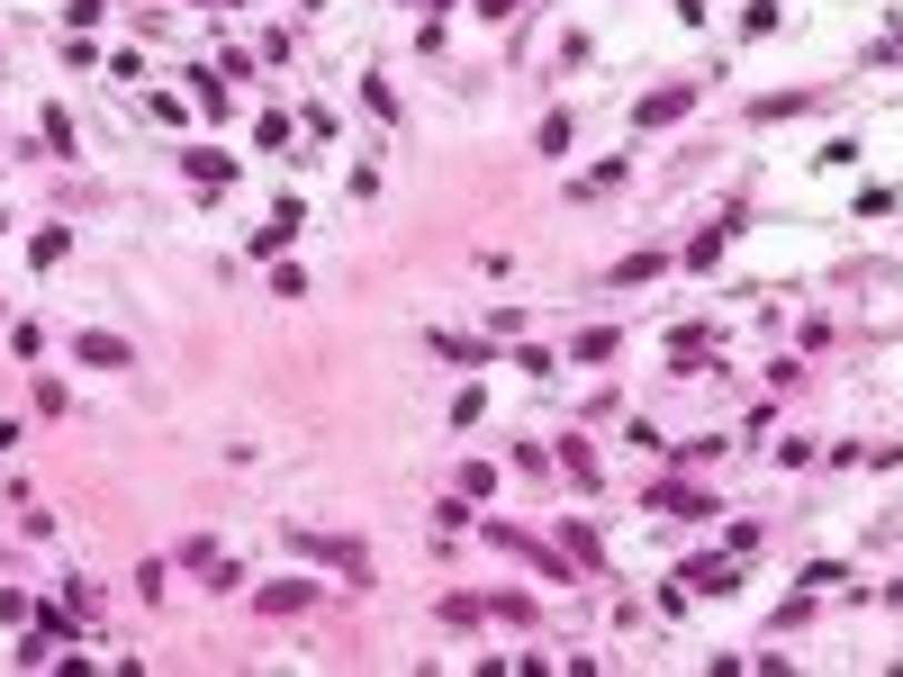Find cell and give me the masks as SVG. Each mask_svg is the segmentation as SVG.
Segmentation results:
<instances>
[{
  "label": "cell",
  "instance_id": "cell-1",
  "mask_svg": "<svg viewBox=\"0 0 903 677\" xmlns=\"http://www.w3.org/2000/svg\"><path fill=\"white\" fill-rule=\"evenodd\" d=\"M299 552H308V560H334L343 578H362V542H325V533H308V524H299Z\"/></svg>",
  "mask_w": 903,
  "mask_h": 677
},
{
  "label": "cell",
  "instance_id": "cell-2",
  "mask_svg": "<svg viewBox=\"0 0 903 677\" xmlns=\"http://www.w3.org/2000/svg\"><path fill=\"white\" fill-rule=\"evenodd\" d=\"M73 353H82L91 371H127V362H136V353L118 344V334H82V344H73Z\"/></svg>",
  "mask_w": 903,
  "mask_h": 677
},
{
  "label": "cell",
  "instance_id": "cell-3",
  "mask_svg": "<svg viewBox=\"0 0 903 677\" xmlns=\"http://www.w3.org/2000/svg\"><path fill=\"white\" fill-rule=\"evenodd\" d=\"M299 218H308V209H299V199H281V218H271V226L253 235V253H281V244L299 235Z\"/></svg>",
  "mask_w": 903,
  "mask_h": 677
},
{
  "label": "cell",
  "instance_id": "cell-4",
  "mask_svg": "<svg viewBox=\"0 0 903 677\" xmlns=\"http://www.w3.org/2000/svg\"><path fill=\"white\" fill-rule=\"evenodd\" d=\"M651 506L660 515H714V497H696V488H651Z\"/></svg>",
  "mask_w": 903,
  "mask_h": 677
},
{
  "label": "cell",
  "instance_id": "cell-5",
  "mask_svg": "<svg viewBox=\"0 0 903 677\" xmlns=\"http://www.w3.org/2000/svg\"><path fill=\"white\" fill-rule=\"evenodd\" d=\"M434 353H443L452 371H479V344H470V334H434Z\"/></svg>",
  "mask_w": 903,
  "mask_h": 677
}]
</instances>
